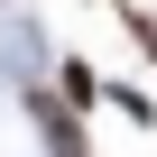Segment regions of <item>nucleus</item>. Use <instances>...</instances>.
<instances>
[{
  "label": "nucleus",
  "instance_id": "nucleus-4",
  "mask_svg": "<svg viewBox=\"0 0 157 157\" xmlns=\"http://www.w3.org/2000/svg\"><path fill=\"white\" fill-rule=\"evenodd\" d=\"M111 102H120V111H129V120H139V129H157V102H148V93H139V83H111Z\"/></svg>",
  "mask_w": 157,
  "mask_h": 157
},
{
  "label": "nucleus",
  "instance_id": "nucleus-1",
  "mask_svg": "<svg viewBox=\"0 0 157 157\" xmlns=\"http://www.w3.org/2000/svg\"><path fill=\"white\" fill-rule=\"evenodd\" d=\"M19 111L37 120V139H46V157H93V139H83V111H74L56 83H19Z\"/></svg>",
  "mask_w": 157,
  "mask_h": 157
},
{
  "label": "nucleus",
  "instance_id": "nucleus-2",
  "mask_svg": "<svg viewBox=\"0 0 157 157\" xmlns=\"http://www.w3.org/2000/svg\"><path fill=\"white\" fill-rule=\"evenodd\" d=\"M56 93H65L74 111H93V102H111V83H102V74H93L83 56H65V65H56Z\"/></svg>",
  "mask_w": 157,
  "mask_h": 157
},
{
  "label": "nucleus",
  "instance_id": "nucleus-3",
  "mask_svg": "<svg viewBox=\"0 0 157 157\" xmlns=\"http://www.w3.org/2000/svg\"><path fill=\"white\" fill-rule=\"evenodd\" d=\"M120 28H129V46L157 65V10H129V0H120Z\"/></svg>",
  "mask_w": 157,
  "mask_h": 157
}]
</instances>
